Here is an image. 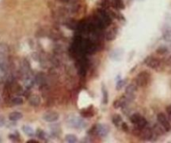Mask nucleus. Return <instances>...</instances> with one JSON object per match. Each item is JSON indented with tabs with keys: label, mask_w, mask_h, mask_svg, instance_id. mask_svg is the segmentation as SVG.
<instances>
[{
	"label": "nucleus",
	"mask_w": 171,
	"mask_h": 143,
	"mask_svg": "<svg viewBox=\"0 0 171 143\" xmlns=\"http://www.w3.org/2000/svg\"><path fill=\"white\" fill-rule=\"evenodd\" d=\"M81 115L83 116L84 118H89V117H92L93 115V113L92 111H85V112H81Z\"/></svg>",
	"instance_id": "6ab92c4d"
},
{
	"label": "nucleus",
	"mask_w": 171,
	"mask_h": 143,
	"mask_svg": "<svg viewBox=\"0 0 171 143\" xmlns=\"http://www.w3.org/2000/svg\"><path fill=\"white\" fill-rule=\"evenodd\" d=\"M149 80H150V74L143 71L137 76L136 84L139 87H145L149 83Z\"/></svg>",
	"instance_id": "f03ea898"
},
{
	"label": "nucleus",
	"mask_w": 171,
	"mask_h": 143,
	"mask_svg": "<svg viewBox=\"0 0 171 143\" xmlns=\"http://www.w3.org/2000/svg\"><path fill=\"white\" fill-rule=\"evenodd\" d=\"M112 121H113V123L116 126H118V125L122 122V117H121V115H119V114H115V115H113V116Z\"/></svg>",
	"instance_id": "ddd939ff"
},
{
	"label": "nucleus",
	"mask_w": 171,
	"mask_h": 143,
	"mask_svg": "<svg viewBox=\"0 0 171 143\" xmlns=\"http://www.w3.org/2000/svg\"><path fill=\"white\" fill-rule=\"evenodd\" d=\"M137 92V88L133 84H129L126 88V100L132 101L135 97V94Z\"/></svg>",
	"instance_id": "20e7f679"
},
{
	"label": "nucleus",
	"mask_w": 171,
	"mask_h": 143,
	"mask_svg": "<svg viewBox=\"0 0 171 143\" xmlns=\"http://www.w3.org/2000/svg\"><path fill=\"white\" fill-rule=\"evenodd\" d=\"M8 67V50L4 45H0V70L6 71Z\"/></svg>",
	"instance_id": "f257e3e1"
},
{
	"label": "nucleus",
	"mask_w": 171,
	"mask_h": 143,
	"mask_svg": "<svg viewBox=\"0 0 171 143\" xmlns=\"http://www.w3.org/2000/svg\"><path fill=\"white\" fill-rule=\"evenodd\" d=\"M103 104H107L108 101V91H107V89L104 88V86H103Z\"/></svg>",
	"instance_id": "f3484780"
},
{
	"label": "nucleus",
	"mask_w": 171,
	"mask_h": 143,
	"mask_svg": "<svg viewBox=\"0 0 171 143\" xmlns=\"http://www.w3.org/2000/svg\"><path fill=\"white\" fill-rule=\"evenodd\" d=\"M98 18L100 19V20H102L103 22V24L106 25H108L110 23H111V19H110V17L108 16V15L106 13V11H104V10H99L98 11Z\"/></svg>",
	"instance_id": "6e6552de"
},
{
	"label": "nucleus",
	"mask_w": 171,
	"mask_h": 143,
	"mask_svg": "<svg viewBox=\"0 0 171 143\" xmlns=\"http://www.w3.org/2000/svg\"><path fill=\"white\" fill-rule=\"evenodd\" d=\"M65 141L68 142L75 143L77 142V137H76L75 135L69 134V135H66V136H65Z\"/></svg>",
	"instance_id": "2eb2a0df"
},
{
	"label": "nucleus",
	"mask_w": 171,
	"mask_h": 143,
	"mask_svg": "<svg viewBox=\"0 0 171 143\" xmlns=\"http://www.w3.org/2000/svg\"><path fill=\"white\" fill-rule=\"evenodd\" d=\"M145 63L148 67H149L152 69H159V67H160V61L158 60L155 57H148L145 60Z\"/></svg>",
	"instance_id": "39448f33"
},
{
	"label": "nucleus",
	"mask_w": 171,
	"mask_h": 143,
	"mask_svg": "<svg viewBox=\"0 0 171 143\" xmlns=\"http://www.w3.org/2000/svg\"><path fill=\"white\" fill-rule=\"evenodd\" d=\"M29 103H30V104H32L33 106H38L40 104V98L38 95H33L29 99Z\"/></svg>",
	"instance_id": "9d476101"
},
{
	"label": "nucleus",
	"mask_w": 171,
	"mask_h": 143,
	"mask_svg": "<svg viewBox=\"0 0 171 143\" xmlns=\"http://www.w3.org/2000/svg\"><path fill=\"white\" fill-rule=\"evenodd\" d=\"M12 103L14 104H16V105H20L24 103V101H23V99L20 97H15L12 99Z\"/></svg>",
	"instance_id": "dca6fc26"
},
{
	"label": "nucleus",
	"mask_w": 171,
	"mask_h": 143,
	"mask_svg": "<svg viewBox=\"0 0 171 143\" xmlns=\"http://www.w3.org/2000/svg\"><path fill=\"white\" fill-rule=\"evenodd\" d=\"M166 51H167V49L165 48V47H160V48H159L158 51H157V52H158V53H159V54H164Z\"/></svg>",
	"instance_id": "4be33fe9"
},
{
	"label": "nucleus",
	"mask_w": 171,
	"mask_h": 143,
	"mask_svg": "<svg viewBox=\"0 0 171 143\" xmlns=\"http://www.w3.org/2000/svg\"><path fill=\"white\" fill-rule=\"evenodd\" d=\"M29 143H38V142H36V141H34V140H29Z\"/></svg>",
	"instance_id": "393cba45"
},
{
	"label": "nucleus",
	"mask_w": 171,
	"mask_h": 143,
	"mask_svg": "<svg viewBox=\"0 0 171 143\" xmlns=\"http://www.w3.org/2000/svg\"><path fill=\"white\" fill-rule=\"evenodd\" d=\"M23 131H24L25 134H26V135L29 136H33L34 135V130L31 128L30 126H29V125H25V126L23 127Z\"/></svg>",
	"instance_id": "4468645a"
},
{
	"label": "nucleus",
	"mask_w": 171,
	"mask_h": 143,
	"mask_svg": "<svg viewBox=\"0 0 171 143\" xmlns=\"http://www.w3.org/2000/svg\"><path fill=\"white\" fill-rule=\"evenodd\" d=\"M122 86H123V81H120V82H118V83H117V90H119V89H122Z\"/></svg>",
	"instance_id": "5701e85b"
},
{
	"label": "nucleus",
	"mask_w": 171,
	"mask_h": 143,
	"mask_svg": "<svg viewBox=\"0 0 171 143\" xmlns=\"http://www.w3.org/2000/svg\"><path fill=\"white\" fill-rule=\"evenodd\" d=\"M122 130L124 131H128V126H127V125L126 123H122Z\"/></svg>",
	"instance_id": "b1692460"
},
{
	"label": "nucleus",
	"mask_w": 171,
	"mask_h": 143,
	"mask_svg": "<svg viewBox=\"0 0 171 143\" xmlns=\"http://www.w3.org/2000/svg\"><path fill=\"white\" fill-rule=\"evenodd\" d=\"M96 132L102 137H105L108 136L109 132V128L107 125H98L96 126Z\"/></svg>",
	"instance_id": "0eeeda50"
},
{
	"label": "nucleus",
	"mask_w": 171,
	"mask_h": 143,
	"mask_svg": "<svg viewBox=\"0 0 171 143\" xmlns=\"http://www.w3.org/2000/svg\"><path fill=\"white\" fill-rule=\"evenodd\" d=\"M123 102H122V100H119V99H117L115 102H114V104H113V107L115 109H118L120 108V107H122V105H123Z\"/></svg>",
	"instance_id": "a211bd4d"
},
{
	"label": "nucleus",
	"mask_w": 171,
	"mask_h": 143,
	"mask_svg": "<svg viewBox=\"0 0 171 143\" xmlns=\"http://www.w3.org/2000/svg\"><path fill=\"white\" fill-rule=\"evenodd\" d=\"M37 136L40 139H43L44 140V132L43 131H41V130H38L37 131Z\"/></svg>",
	"instance_id": "aec40b11"
},
{
	"label": "nucleus",
	"mask_w": 171,
	"mask_h": 143,
	"mask_svg": "<svg viewBox=\"0 0 171 143\" xmlns=\"http://www.w3.org/2000/svg\"><path fill=\"white\" fill-rule=\"evenodd\" d=\"M157 119H158V121L159 123L160 124L162 127L164 128V130L169 132L171 131V125H170V121L169 120V119L167 118L166 115L164 114V113H159L157 115Z\"/></svg>",
	"instance_id": "7ed1b4c3"
},
{
	"label": "nucleus",
	"mask_w": 171,
	"mask_h": 143,
	"mask_svg": "<svg viewBox=\"0 0 171 143\" xmlns=\"http://www.w3.org/2000/svg\"><path fill=\"white\" fill-rule=\"evenodd\" d=\"M142 119V116H141V114H133L132 116L130 117V120H131V122L132 124H134V125H137L138 122H139V120Z\"/></svg>",
	"instance_id": "f8f14e48"
},
{
	"label": "nucleus",
	"mask_w": 171,
	"mask_h": 143,
	"mask_svg": "<svg viewBox=\"0 0 171 143\" xmlns=\"http://www.w3.org/2000/svg\"><path fill=\"white\" fill-rule=\"evenodd\" d=\"M22 117H23V114L20 113V112H17V111L12 112V113H10L9 115V119L10 120H12V121L20 120V119H22Z\"/></svg>",
	"instance_id": "1a4fd4ad"
},
{
	"label": "nucleus",
	"mask_w": 171,
	"mask_h": 143,
	"mask_svg": "<svg viewBox=\"0 0 171 143\" xmlns=\"http://www.w3.org/2000/svg\"><path fill=\"white\" fill-rule=\"evenodd\" d=\"M60 118V114L57 112H48V113L44 114L43 115V120L46 122H55L57 121Z\"/></svg>",
	"instance_id": "423d86ee"
},
{
	"label": "nucleus",
	"mask_w": 171,
	"mask_h": 143,
	"mask_svg": "<svg viewBox=\"0 0 171 143\" xmlns=\"http://www.w3.org/2000/svg\"><path fill=\"white\" fill-rule=\"evenodd\" d=\"M0 100H1V98H0Z\"/></svg>",
	"instance_id": "a878e982"
},
{
	"label": "nucleus",
	"mask_w": 171,
	"mask_h": 143,
	"mask_svg": "<svg viewBox=\"0 0 171 143\" xmlns=\"http://www.w3.org/2000/svg\"><path fill=\"white\" fill-rule=\"evenodd\" d=\"M117 35V30L116 29H112L110 31H108V33L107 34V40H113L116 38Z\"/></svg>",
	"instance_id": "9b49d317"
},
{
	"label": "nucleus",
	"mask_w": 171,
	"mask_h": 143,
	"mask_svg": "<svg viewBox=\"0 0 171 143\" xmlns=\"http://www.w3.org/2000/svg\"><path fill=\"white\" fill-rule=\"evenodd\" d=\"M166 112L168 114L169 120L171 122V105H169L168 107H166Z\"/></svg>",
	"instance_id": "412c9836"
}]
</instances>
